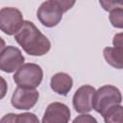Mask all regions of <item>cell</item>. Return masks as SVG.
I'll return each mask as SVG.
<instances>
[{"label":"cell","mask_w":123,"mask_h":123,"mask_svg":"<svg viewBox=\"0 0 123 123\" xmlns=\"http://www.w3.org/2000/svg\"><path fill=\"white\" fill-rule=\"evenodd\" d=\"M15 41L31 56H43L49 52L51 42L31 21H24L20 30L14 35Z\"/></svg>","instance_id":"1"},{"label":"cell","mask_w":123,"mask_h":123,"mask_svg":"<svg viewBox=\"0 0 123 123\" xmlns=\"http://www.w3.org/2000/svg\"><path fill=\"white\" fill-rule=\"evenodd\" d=\"M74 4L75 1L67 0L45 1L37 9V17L43 26L47 28L55 27L61 22L62 14L71 9Z\"/></svg>","instance_id":"2"},{"label":"cell","mask_w":123,"mask_h":123,"mask_svg":"<svg viewBox=\"0 0 123 123\" xmlns=\"http://www.w3.org/2000/svg\"><path fill=\"white\" fill-rule=\"evenodd\" d=\"M122 95L120 90L111 85H106L99 87L93 97V110H95L102 116L111 107L121 105Z\"/></svg>","instance_id":"3"},{"label":"cell","mask_w":123,"mask_h":123,"mask_svg":"<svg viewBox=\"0 0 123 123\" xmlns=\"http://www.w3.org/2000/svg\"><path fill=\"white\" fill-rule=\"evenodd\" d=\"M43 71L42 68L37 63H24L20 66L13 75L14 83L24 88L36 89L42 82Z\"/></svg>","instance_id":"4"},{"label":"cell","mask_w":123,"mask_h":123,"mask_svg":"<svg viewBox=\"0 0 123 123\" xmlns=\"http://www.w3.org/2000/svg\"><path fill=\"white\" fill-rule=\"evenodd\" d=\"M24 22L22 12L13 7H5L0 10V31L8 36L15 35Z\"/></svg>","instance_id":"5"},{"label":"cell","mask_w":123,"mask_h":123,"mask_svg":"<svg viewBox=\"0 0 123 123\" xmlns=\"http://www.w3.org/2000/svg\"><path fill=\"white\" fill-rule=\"evenodd\" d=\"M25 58L21 50L15 46H6L0 53V70L6 73L15 72L24 64Z\"/></svg>","instance_id":"6"},{"label":"cell","mask_w":123,"mask_h":123,"mask_svg":"<svg viewBox=\"0 0 123 123\" xmlns=\"http://www.w3.org/2000/svg\"><path fill=\"white\" fill-rule=\"evenodd\" d=\"M39 93L34 88H24L17 86L12 96L11 103L17 110H30L37 102Z\"/></svg>","instance_id":"7"},{"label":"cell","mask_w":123,"mask_h":123,"mask_svg":"<svg viewBox=\"0 0 123 123\" xmlns=\"http://www.w3.org/2000/svg\"><path fill=\"white\" fill-rule=\"evenodd\" d=\"M96 89L89 86L85 85L80 86L73 95L72 104L75 111L79 113H87L93 110V97Z\"/></svg>","instance_id":"8"},{"label":"cell","mask_w":123,"mask_h":123,"mask_svg":"<svg viewBox=\"0 0 123 123\" xmlns=\"http://www.w3.org/2000/svg\"><path fill=\"white\" fill-rule=\"evenodd\" d=\"M69 120V108L63 103L53 102L46 108L41 123H68Z\"/></svg>","instance_id":"9"},{"label":"cell","mask_w":123,"mask_h":123,"mask_svg":"<svg viewBox=\"0 0 123 123\" xmlns=\"http://www.w3.org/2000/svg\"><path fill=\"white\" fill-rule=\"evenodd\" d=\"M50 86L54 92L65 96L72 89L73 80L71 76L67 73L58 72L52 76L50 81Z\"/></svg>","instance_id":"10"},{"label":"cell","mask_w":123,"mask_h":123,"mask_svg":"<svg viewBox=\"0 0 123 123\" xmlns=\"http://www.w3.org/2000/svg\"><path fill=\"white\" fill-rule=\"evenodd\" d=\"M103 55L106 62L114 68L122 69L123 67V48L105 47Z\"/></svg>","instance_id":"11"},{"label":"cell","mask_w":123,"mask_h":123,"mask_svg":"<svg viewBox=\"0 0 123 123\" xmlns=\"http://www.w3.org/2000/svg\"><path fill=\"white\" fill-rule=\"evenodd\" d=\"M105 123H123V107L115 105L110 108L103 115Z\"/></svg>","instance_id":"12"},{"label":"cell","mask_w":123,"mask_h":123,"mask_svg":"<svg viewBox=\"0 0 123 123\" xmlns=\"http://www.w3.org/2000/svg\"><path fill=\"white\" fill-rule=\"evenodd\" d=\"M109 19L113 27L121 29L123 27V8L119 7L111 11Z\"/></svg>","instance_id":"13"},{"label":"cell","mask_w":123,"mask_h":123,"mask_svg":"<svg viewBox=\"0 0 123 123\" xmlns=\"http://www.w3.org/2000/svg\"><path fill=\"white\" fill-rule=\"evenodd\" d=\"M16 123H40L38 117L32 112H23L16 114Z\"/></svg>","instance_id":"14"},{"label":"cell","mask_w":123,"mask_h":123,"mask_svg":"<svg viewBox=\"0 0 123 123\" xmlns=\"http://www.w3.org/2000/svg\"><path fill=\"white\" fill-rule=\"evenodd\" d=\"M72 123H98L95 117L88 113H83L74 118Z\"/></svg>","instance_id":"15"},{"label":"cell","mask_w":123,"mask_h":123,"mask_svg":"<svg viewBox=\"0 0 123 123\" xmlns=\"http://www.w3.org/2000/svg\"><path fill=\"white\" fill-rule=\"evenodd\" d=\"M100 5H102L103 9L105 11H112L116 8L122 7V3L121 2H114V1H99Z\"/></svg>","instance_id":"16"},{"label":"cell","mask_w":123,"mask_h":123,"mask_svg":"<svg viewBox=\"0 0 123 123\" xmlns=\"http://www.w3.org/2000/svg\"><path fill=\"white\" fill-rule=\"evenodd\" d=\"M7 91H8V84L6 80L2 76H0V100L6 96Z\"/></svg>","instance_id":"17"},{"label":"cell","mask_w":123,"mask_h":123,"mask_svg":"<svg viewBox=\"0 0 123 123\" xmlns=\"http://www.w3.org/2000/svg\"><path fill=\"white\" fill-rule=\"evenodd\" d=\"M15 119H16V114L11 112V113L5 114L0 119V123H16Z\"/></svg>","instance_id":"18"},{"label":"cell","mask_w":123,"mask_h":123,"mask_svg":"<svg viewBox=\"0 0 123 123\" xmlns=\"http://www.w3.org/2000/svg\"><path fill=\"white\" fill-rule=\"evenodd\" d=\"M113 46L117 47V48H123L122 47V34L119 33L117 35H115L113 37V40H112Z\"/></svg>","instance_id":"19"},{"label":"cell","mask_w":123,"mask_h":123,"mask_svg":"<svg viewBox=\"0 0 123 123\" xmlns=\"http://www.w3.org/2000/svg\"><path fill=\"white\" fill-rule=\"evenodd\" d=\"M6 47V43H5V40L0 37V53H1V51L4 49Z\"/></svg>","instance_id":"20"}]
</instances>
